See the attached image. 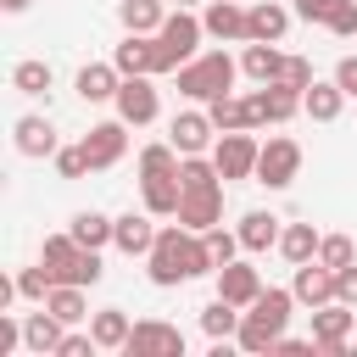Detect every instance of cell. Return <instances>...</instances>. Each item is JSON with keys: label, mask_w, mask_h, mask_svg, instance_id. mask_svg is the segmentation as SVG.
Here are the masks:
<instances>
[{"label": "cell", "mask_w": 357, "mask_h": 357, "mask_svg": "<svg viewBox=\"0 0 357 357\" xmlns=\"http://www.w3.org/2000/svg\"><path fill=\"white\" fill-rule=\"evenodd\" d=\"M145 268H151V284H162V290H173V284H184V279H201V273H218L206 240H201L195 229H184V223L156 229V245H151Z\"/></svg>", "instance_id": "1"}, {"label": "cell", "mask_w": 357, "mask_h": 357, "mask_svg": "<svg viewBox=\"0 0 357 357\" xmlns=\"http://www.w3.org/2000/svg\"><path fill=\"white\" fill-rule=\"evenodd\" d=\"M290 307H296V290H262L251 301V312L240 318V351H273V340L284 335L290 324Z\"/></svg>", "instance_id": "2"}, {"label": "cell", "mask_w": 357, "mask_h": 357, "mask_svg": "<svg viewBox=\"0 0 357 357\" xmlns=\"http://www.w3.org/2000/svg\"><path fill=\"white\" fill-rule=\"evenodd\" d=\"M201 33H206V22L190 6L167 11V22L156 28V73H178L184 61H195L201 56Z\"/></svg>", "instance_id": "3"}, {"label": "cell", "mask_w": 357, "mask_h": 357, "mask_svg": "<svg viewBox=\"0 0 357 357\" xmlns=\"http://www.w3.org/2000/svg\"><path fill=\"white\" fill-rule=\"evenodd\" d=\"M234 56L229 50H201L195 61H184L178 67V95H190V100H212V95H229L234 89Z\"/></svg>", "instance_id": "4"}, {"label": "cell", "mask_w": 357, "mask_h": 357, "mask_svg": "<svg viewBox=\"0 0 357 357\" xmlns=\"http://www.w3.org/2000/svg\"><path fill=\"white\" fill-rule=\"evenodd\" d=\"M257 156H262V139L251 128H229L218 145H212V162L223 178H257Z\"/></svg>", "instance_id": "5"}, {"label": "cell", "mask_w": 357, "mask_h": 357, "mask_svg": "<svg viewBox=\"0 0 357 357\" xmlns=\"http://www.w3.org/2000/svg\"><path fill=\"white\" fill-rule=\"evenodd\" d=\"M112 106H117V117H123L128 128H145V123H156L162 100H156V84H151V73H134V78H123Z\"/></svg>", "instance_id": "6"}, {"label": "cell", "mask_w": 357, "mask_h": 357, "mask_svg": "<svg viewBox=\"0 0 357 357\" xmlns=\"http://www.w3.org/2000/svg\"><path fill=\"white\" fill-rule=\"evenodd\" d=\"M296 173H301V145L284 139V134H273V139L262 145V156H257V184L284 190V184H296Z\"/></svg>", "instance_id": "7"}, {"label": "cell", "mask_w": 357, "mask_h": 357, "mask_svg": "<svg viewBox=\"0 0 357 357\" xmlns=\"http://www.w3.org/2000/svg\"><path fill=\"white\" fill-rule=\"evenodd\" d=\"M84 156H89V173H100V167H117L123 162V151H128V123L123 117H112V123H95L84 139Z\"/></svg>", "instance_id": "8"}, {"label": "cell", "mask_w": 357, "mask_h": 357, "mask_svg": "<svg viewBox=\"0 0 357 357\" xmlns=\"http://www.w3.org/2000/svg\"><path fill=\"white\" fill-rule=\"evenodd\" d=\"M351 324H357V312H351L346 301H324V307H312V340H318V351L346 357V335H351Z\"/></svg>", "instance_id": "9"}, {"label": "cell", "mask_w": 357, "mask_h": 357, "mask_svg": "<svg viewBox=\"0 0 357 357\" xmlns=\"http://www.w3.org/2000/svg\"><path fill=\"white\" fill-rule=\"evenodd\" d=\"M123 351L128 357H184V335L173 324H162V318H145V324L128 329V346Z\"/></svg>", "instance_id": "10"}, {"label": "cell", "mask_w": 357, "mask_h": 357, "mask_svg": "<svg viewBox=\"0 0 357 357\" xmlns=\"http://www.w3.org/2000/svg\"><path fill=\"white\" fill-rule=\"evenodd\" d=\"M251 100V123L262 128V123H290L296 112H301V89H290V84H262L257 95H245Z\"/></svg>", "instance_id": "11"}, {"label": "cell", "mask_w": 357, "mask_h": 357, "mask_svg": "<svg viewBox=\"0 0 357 357\" xmlns=\"http://www.w3.org/2000/svg\"><path fill=\"white\" fill-rule=\"evenodd\" d=\"M156 212H123L117 223H112V245L123 251V257H151V245H156V223H151Z\"/></svg>", "instance_id": "12"}, {"label": "cell", "mask_w": 357, "mask_h": 357, "mask_svg": "<svg viewBox=\"0 0 357 357\" xmlns=\"http://www.w3.org/2000/svg\"><path fill=\"white\" fill-rule=\"evenodd\" d=\"M212 134H218V123H212L206 112H178L173 128H167V139H173L178 156H201V151L212 145Z\"/></svg>", "instance_id": "13"}, {"label": "cell", "mask_w": 357, "mask_h": 357, "mask_svg": "<svg viewBox=\"0 0 357 357\" xmlns=\"http://www.w3.org/2000/svg\"><path fill=\"white\" fill-rule=\"evenodd\" d=\"M290 290H296L301 307H324V301H335V268H324L318 257H312V262H296Z\"/></svg>", "instance_id": "14"}, {"label": "cell", "mask_w": 357, "mask_h": 357, "mask_svg": "<svg viewBox=\"0 0 357 357\" xmlns=\"http://www.w3.org/2000/svg\"><path fill=\"white\" fill-rule=\"evenodd\" d=\"M178 223L184 229H212V223H223V184L218 190H184V201H178Z\"/></svg>", "instance_id": "15"}, {"label": "cell", "mask_w": 357, "mask_h": 357, "mask_svg": "<svg viewBox=\"0 0 357 357\" xmlns=\"http://www.w3.org/2000/svg\"><path fill=\"white\" fill-rule=\"evenodd\" d=\"M218 296L234 301V307H251V301L262 296V273H257L251 262H223V268H218Z\"/></svg>", "instance_id": "16"}, {"label": "cell", "mask_w": 357, "mask_h": 357, "mask_svg": "<svg viewBox=\"0 0 357 357\" xmlns=\"http://www.w3.org/2000/svg\"><path fill=\"white\" fill-rule=\"evenodd\" d=\"M201 22H206L212 39H251V17H245L240 0H206Z\"/></svg>", "instance_id": "17"}, {"label": "cell", "mask_w": 357, "mask_h": 357, "mask_svg": "<svg viewBox=\"0 0 357 357\" xmlns=\"http://www.w3.org/2000/svg\"><path fill=\"white\" fill-rule=\"evenodd\" d=\"M117 84H123L117 61H84L78 78H73V89H78L89 106H95V100H117Z\"/></svg>", "instance_id": "18"}, {"label": "cell", "mask_w": 357, "mask_h": 357, "mask_svg": "<svg viewBox=\"0 0 357 357\" xmlns=\"http://www.w3.org/2000/svg\"><path fill=\"white\" fill-rule=\"evenodd\" d=\"M112 61H117L123 78H134V73H151V78H156V33H128V39L112 50Z\"/></svg>", "instance_id": "19"}, {"label": "cell", "mask_w": 357, "mask_h": 357, "mask_svg": "<svg viewBox=\"0 0 357 357\" xmlns=\"http://www.w3.org/2000/svg\"><path fill=\"white\" fill-rule=\"evenodd\" d=\"M61 335H67V324H61V318H56L50 307H45V312H28V318H22V346H28V351H39V357H45V351L56 357V351H61Z\"/></svg>", "instance_id": "20"}, {"label": "cell", "mask_w": 357, "mask_h": 357, "mask_svg": "<svg viewBox=\"0 0 357 357\" xmlns=\"http://www.w3.org/2000/svg\"><path fill=\"white\" fill-rule=\"evenodd\" d=\"M11 139H17V151H22V156H33V162L61 151V145H56V128H50V117H17Z\"/></svg>", "instance_id": "21"}, {"label": "cell", "mask_w": 357, "mask_h": 357, "mask_svg": "<svg viewBox=\"0 0 357 357\" xmlns=\"http://www.w3.org/2000/svg\"><path fill=\"white\" fill-rule=\"evenodd\" d=\"M139 195H145V212H156V218H178L184 184H178V173H156V178H139Z\"/></svg>", "instance_id": "22"}, {"label": "cell", "mask_w": 357, "mask_h": 357, "mask_svg": "<svg viewBox=\"0 0 357 357\" xmlns=\"http://www.w3.org/2000/svg\"><path fill=\"white\" fill-rule=\"evenodd\" d=\"M240 73L245 78H257V84H273L279 73H284V56L268 45V39H245V56H240Z\"/></svg>", "instance_id": "23"}, {"label": "cell", "mask_w": 357, "mask_h": 357, "mask_svg": "<svg viewBox=\"0 0 357 357\" xmlns=\"http://www.w3.org/2000/svg\"><path fill=\"white\" fill-rule=\"evenodd\" d=\"M340 106H346V89H340V84H318V78H312V84L301 89V112H307L312 123H335Z\"/></svg>", "instance_id": "24"}, {"label": "cell", "mask_w": 357, "mask_h": 357, "mask_svg": "<svg viewBox=\"0 0 357 357\" xmlns=\"http://www.w3.org/2000/svg\"><path fill=\"white\" fill-rule=\"evenodd\" d=\"M128 329H134V324H128L123 307H100V312L89 318V335H95L100 351H123V346H128Z\"/></svg>", "instance_id": "25"}, {"label": "cell", "mask_w": 357, "mask_h": 357, "mask_svg": "<svg viewBox=\"0 0 357 357\" xmlns=\"http://www.w3.org/2000/svg\"><path fill=\"white\" fill-rule=\"evenodd\" d=\"M112 223H117V218H106V212L89 206V212H73V218H67V234H73L78 245L100 251V245H112Z\"/></svg>", "instance_id": "26"}, {"label": "cell", "mask_w": 357, "mask_h": 357, "mask_svg": "<svg viewBox=\"0 0 357 357\" xmlns=\"http://www.w3.org/2000/svg\"><path fill=\"white\" fill-rule=\"evenodd\" d=\"M245 17H251V39H268V45H279L284 28H290V11H284L279 0H257Z\"/></svg>", "instance_id": "27"}, {"label": "cell", "mask_w": 357, "mask_h": 357, "mask_svg": "<svg viewBox=\"0 0 357 357\" xmlns=\"http://www.w3.org/2000/svg\"><path fill=\"white\" fill-rule=\"evenodd\" d=\"M206 117L218 123V134H229V128H257L245 95H212V100H206Z\"/></svg>", "instance_id": "28"}, {"label": "cell", "mask_w": 357, "mask_h": 357, "mask_svg": "<svg viewBox=\"0 0 357 357\" xmlns=\"http://www.w3.org/2000/svg\"><path fill=\"white\" fill-rule=\"evenodd\" d=\"M279 234H284V229H279V218H273V212H262V206L240 218V245H245V251H268V245H279Z\"/></svg>", "instance_id": "29"}, {"label": "cell", "mask_w": 357, "mask_h": 357, "mask_svg": "<svg viewBox=\"0 0 357 357\" xmlns=\"http://www.w3.org/2000/svg\"><path fill=\"white\" fill-rule=\"evenodd\" d=\"M240 318H245V312H240L234 301H223V296H212V301L201 307V329H206L212 340H234V335H240Z\"/></svg>", "instance_id": "30"}, {"label": "cell", "mask_w": 357, "mask_h": 357, "mask_svg": "<svg viewBox=\"0 0 357 357\" xmlns=\"http://www.w3.org/2000/svg\"><path fill=\"white\" fill-rule=\"evenodd\" d=\"M117 22H123L128 33H156V28L167 22V6H162V0H123V6H117Z\"/></svg>", "instance_id": "31"}, {"label": "cell", "mask_w": 357, "mask_h": 357, "mask_svg": "<svg viewBox=\"0 0 357 357\" xmlns=\"http://www.w3.org/2000/svg\"><path fill=\"white\" fill-rule=\"evenodd\" d=\"M318 245H324V234H318L312 223H284V234H279L284 262H312V257H318Z\"/></svg>", "instance_id": "32"}, {"label": "cell", "mask_w": 357, "mask_h": 357, "mask_svg": "<svg viewBox=\"0 0 357 357\" xmlns=\"http://www.w3.org/2000/svg\"><path fill=\"white\" fill-rule=\"evenodd\" d=\"M45 307L73 329V324H84L89 318V307H84V284H50V296H45Z\"/></svg>", "instance_id": "33"}, {"label": "cell", "mask_w": 357, "mask_h": 357, "mask_svg": "<svg viewBox=\"0 0 357 357\" xmlns=\"http://www.w3.org/2000/svg\"><path fill=\"white\" fill-rule=\"evenodd\" d=\"M11 89L17 95H50V61H17L11 67Z\"/></svg>", "instance_id": "34"}, {"label": "cell", "mask_w": 357, "mask_h": 357, "mask_svg": "<svg viewBox=\"0 0 357 357\" xmlns=\"http://www.w3.org/2000/svg\"><path fill=\"white\" fill-rule=\"evenodd\" d=\"M178 184H184V190H218L223 173H218V162H206V156H184V162H178Z\"/></svg>", "instance_id": "35"}, {"label": "cell", "mask_w": 357, "mask_h": 357, "mask_svg": "<svg viewBox=\"0 0 357 357\" xmlns=\"http://www.w3.org/2000/svg\"><path fill=\"white\" fill-rule=\"evenodd\" d=\"M178 162H184V156L173 151V139H167V145H145V151H139V178H156V173H178Z\"/></svg>", "instance_id": "36"}, {"label": "cell", "mask_w": 357, "mask_h": 357, "mask_svg": "<svg viewBox=\"0 0 357 357\" xmlns=\"http://www.w3.org/2000/svg\"><path fill=\"white\" fill-rule=\"evenodd\" d=\"M201 240H206V251H212V262H218V268H223V262H234V251H245V245H240V229L229 234L223 223H212V229H201Z\"/></svg>", "instance_id": "37"}, {"label": "cell", "mask_w": 357, "mask_h": 357, "mask_svg": "<svg viewBox=\"0 0 357 357\" xmlns=\"http://www.w3.org/2000/svg\"><path fill=\"white\" fill-rule=\"evenodd\" d=\"M50 284H56V279H50V268H45V262H39V268H22V273H17V296H22V301H39V307H45Z\"/></svg>", "instance_id": "38"}, {"label": "cell", "mask_w": 357, "mask_h": 357, "mask_svg": "<svg viewBox=\"0 0 357 357\" xmlns=\"http://www.w3.org/2000/svg\"><path fill=\"white\" fill-rule=\"evenodd\" d=\"M318 262H324V268H346V262H357V251H351V240H346V234H324Z\"/></svg>", "instance_id": "39"}, {"label": "cell", "mask_w": 357, "mask_h": 357, "mask_svg": "<svg viewBox=\"0 0 357 357\" xmlns=\"http://www.w3.org/2000/svg\"><path fill=\"white\" fill-rule=\"evenodd\" d=\"M56 173H61V178H84V173H89L84 145H61V151H56Z\"/></svg>", "instance_id": "40"}, {"label": "cell", "mask_w": 357, "mask_h": 357, "mask_svg": "<svg viewBox=\"0 0 357 357\" xmlns=\"http://www.w3.org/2000/svg\"><path fill=\"white\" fill-rule=\"evenodd\" d=\"M279 84H290V89H307V84H312V61H307V56H284V73H279Z\"/></svg>", "instance_id": "41"}, {"label": "cell", "mask_w": 357, "mask_h": 357, "mask_svg": "<svg viewBox=\"0 0 357 357\" xmlns=\"http://www.w3.org/2000/svg\"><path fill=\"white\" fill-rule=\"evenodd\" d=\"M324 28H329V33H340V39H351V33H357V0H340V6H335V17H329Z\"/></svg>", "instance_id": "42"}, {"label": "cell", "mask_w": 357, "mask_h": 357, "mask_svg": "<svg viewBox=\"0 0 357 357\" xmlns=\"http://www.w3.org/2000/svg\"><path fill=\"white\" fill-rule=\"evenodd\" d=\"M335 301H346V307H357V262H346V268H335Z\"/></svg>", "instance_id": "43"}, {"label": "cell", "mask_w": 357, "mask_h": 357, "mask_svg": "<svg viewBox=\"0 0 357 357\" xmlns=\"http://www.w3.org/2000/svg\"><path fill=\"white\" fill-rule=\"evenodd\" d=\"M335 6H340V0H296V17H301V22H329Z\"/></svg>", "instance_id": "44"}, {"label": "cell", "mask_w": 357, "mask_h": 357, "mask_svg": "<svg viewBox=\"0 0 357 357\" xmlns=\"http://www.w3.org/2000/svg\"><path fill=\"white\" fill-rule=\"evenodd\" d=\"M17 346H22V324H17L11 312H0V357H11Z\"/></svg>", "instance_id": "45"}, {"label": "cell", "mask_w": 357, "mask_h": 357, "mask_svg": "<svg viewBox=\"0 0 357 357\" xmlns=\"http://www.w3.org/2000/svg\"><path fill=\"white\" fill-rule=\"evenodd\" d=\"M89 351H100L95 335H61V351L56 357H89Z\"/></svg>", "instance_id": "46"}, {"label": "cell", "mask_w": 357, "mask_h": 357, "mask_svg": "<svg viewBox=\"0 0 357 357\" xmlns=\"http://www.w3.org/2000/svg\"><path fill=\"white\" fill-rule=\"evenodd\" d=\"M273 351H279V357H307V351H318V340H312V335H307V340H296V335H279V340H273Z\"/></svg>", "instance_id": "47"}, {"label": "cell", "mask_w": 357, "mask_h": 357, "mask_svg": "<svg viewBox=\"0 0 357 357\" xmlns=\"http://www.w3.org/2000/svg\"><path fill=\"white\" fill-rule=\"evenodd\" d=\"M335 84H340L346 95H357V56H340V67H335Z\"/></svg>", "instance_id": "48"}, {"label": "cell", "mask_w": 357, "mask_h": 357, "mask_svg": "<svg viewBox=\"0 0 357 357\" xmlns=\"http://www.w3.org/2000/svg\"><path fill=\"white\" fill-rule=\"evenodd\" d=\"M28 6H33V0H0V11H6V17H22Z\"/></svg>", "instance_id": "49"}, {"label": "cell", "mask_w": 357, "mask_h": 357, "mask_svg": "<svg viewBox=\"0 0 357 357\" xmlns=\"http://www.w3.org/2000/svg\"><path fill=\"white\" fill-rule=\"evenodd\" d=\"M173 6H201V0H173Z\"/></svg>", "instance_id": "50"}]
</instances>
